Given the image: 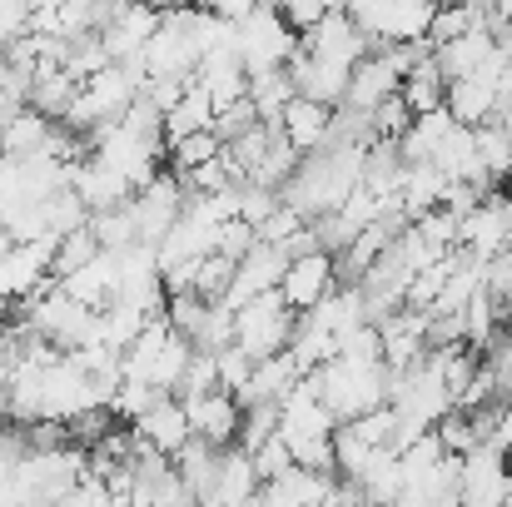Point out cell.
I'll return each instance as SVG.
<instances>
[{
    "instance_id": "60d3db41",
    "label": "cell",
    "mask_w": 512,
    "mask_h": 507,
    "mask_svg": "<svg viewBox=\"0 0 512 507\" xmlns=\"http://www.w3.org/2000/svg\"><path fill=\"white\" fill-rule=\"evenodd\" d=\"M209 314H214V309H209L204 299H194V294H189V299H170V329H174L179 338H189V343L204 334Z\"/></svg>"
},
{
    "instance_id": "d590c367",
    "label": "cell",
    "mask_w": 512,
    "mask_h": 507,
    "mask_svg": "<svg viewBox=\"0 0 512 507\" xmlns=\"http://www.w3.org/2000/svg\"><path fill=\"white\" fill-rule=\"evenodd\" d=\"M309 229V219L299 214V209H289V204H279L264 224H259V244H274V249H289L299 234Z\"/></svg>"
},
{
    "instance_id": "8fae6325",
    "label": "cell",
    "mask_w": 512,
    "mask_h": 507,
    "mask_svg": "<svg viewBox=\"0 0 512 507\" xmlns=\"http://www.w3.org/2000/svg\"><path fill=\"white\" fill-rule=\"evenodd\" d=\"M508 453L503 448H478L463 458V507H508Z\"/></svg>"
},
{
    "instance_id": "836d02e7",
    "label": "cell",
    "mask_w": 512,
    "mask_h": 507,
    "mask_svg": "<svg viewBox=\"0 0 512 507\" xmlns=\"http://www.w3.org/2000/svg\"><path fill=\"white\" fill-rule=\"evenodd\" d=\"M438 443H443L448 458H468V453L483 448V433H478V423H473L468 413H448V418L438 423Z\"/></svg>"
},
{
    "instance_id": "d6986e66",
    "label": "cell",
    "mask_w": 512,
    "mask_h": 507,
    "mask_svg": "<svg viewBox=\"0 0 512 507\" xmlns=\"http://www.w3.org/2000/svg\"><path fill=\"white\" fill-rule=\"evenodd\" d=\"M493 50H498L493 30H473V35H463V40H453V45L433 50V60H438L443 80L453 85V80H468V75H478V70L493 60Z\"/></svg>"
},
{
    "instance_id": "f6af8a7d",
    "label": "cell",
    "mask_w": 512,
    "mask_h": 507,
    "mask_svg": "<svg viewBox=\"0 0 512 507\" xmlns=\"http://www.w3.org/2000/svg\"><path fill=\"white\" fill-rule=\"evenodd\" d=\"M279 204H284V199H279L274 189H259V184H244V189H239V219H244V224H254V229H259Z\"/></svg>"
},
{
    "instance_id": "9a60e30c",
    "label": "cell",
    "mask_w": 512,
    "mask_h": 507,
    "mask_svg": "<svg viewBox=\"0 0 512 507\" xmlns=\"http://www.w3.org/2000/svg\"><path fill=\"white\" fill-rule=\"evenodd\" d=\"M75 194L85 199V209H90V219L95 214H110V209H125L140 189L120 174V169H110V165H100L95 155L85 160V165L75 169Z\"/></svg>"
},
{
    "instance_id": "7c38bea8",
    "label": "cell",
    "mask_w": 512,
    "mask_h": 507,
    "mask_svg": "<svg viewBox=\"0 0 512 507\" xmlns=\"http://www.w3.org/2000/svg\"><path fill=\"white\" fill-rule=\"evenodd\" d=\"M160 25H165V10H150V5H115V20H110V30H105L100 40H105L110 60L125 65V60H140V55L150 50V40L160 35Z\"/></svg>"
},
{
    "instance_id": "52a82bcc",
    "label": "cell",
    "mask_w": 512,
    "mask_h": 507,
    "mask_svg": "<svg viewBox=\"0 0 512 507\" xmlns=\"http://www.w3.org/2000/svg\"><path fill=\"white\" fill-rule=\"evenodd\" d=\"M508 229H512V194H488L463 224H458V249L473 259H498L508 249Z\"/></svg>"
},
{
    "instance_id": "83f0119b",
    "label": "cell",
    "mask_w": 512,
    "mask_h": 507,
    "mask_svg": "<svg viewBox=\"0 0 512 507\" xmlns=\"http://www.w3.org/2000/svg\"><path fill=\"white\" fill-rule=\"evenodd\" d=\"M473 30H488V5H438V15H433V30H428V45L433 50H443V45H453V40H463V35H473Z\"/></svg>"
},
{
    "instance_id": "8d00e7d4",
    "label": "cell",
    "mask_w": 512,
    "mask_h": 507,
    "mask_svg": "<svg viewBox=\"0 0 512 507\" xmlns=\"http://www.w3.org/2000/svg\"><path fill=\"white\" fill-rule=\"evenodd\" d=\"M264 120H259V110H254V100H239V105H229V110H219L214 115V135L224 140V145H234V140H244L249 130H259Z\"/></svg>"
},
{
    "instance_id": "ac0fdd59",
    "label": "cell",
    "mask_w": 512,
    "mask_h": 507,
    "mask_svg": "<svg viewBox=\"0 0 512 507\" xmlns=\"http://www.w3.org/2000/svg\"><path fill=\"white\" fill-rule=\"evenodd\" d=\"M264 493L259 473H254V458L244 448H224L219 453V483H214V498L204 507H249Z\"/></svg>"
},
{
    "instance_id": "ffe728a7",
    "label": "cell",
    "mask_w": 512,
    "mask_h": 507,
    "mask_svg": "<svg viewBox=\"0 0 512 507\" xmlns=\"http://www.w3.org/2000/svg\"><path fill=\"white\" fill-rule=\"evenodd\" d=\"M304 319L334 338H343L348 329H358V324H373V319H368V294H363L358 284H339V294L324 299V304H319L314 314H304Z\"/></svg>"
},
{
    "instance_id": "6da1fadb",
    "label": "cell",
    "mask_w": 512,
    "mask_h": 507,
    "mask_svg": "<svg viewBox=\"0 0 512 507\" xmlns=\"http://www.w3.org/2000/svg\"><path fill=\"white\" fill-rule=\"evenodd\" d=\"M314 383H319V398H324V408L339 418V423H358V418H368V413H378V408H388V393H393V373L378 363V368H363V363H324L319 373H314Z\"/></svg>"
},
{
    "instance_id": "681fc988",
    "label": "cell",
    "mask_w": 512,
    "mask_h": 507,
    "mask_svg": "<svg viewBox=\"0 0 512 507\" xmlns=\"http://www.w3.org/2000/svg\"><path fill=\"white\" fill-rule=\"evenodd\" d=\"M329 507H334V503H329Z\"/></svg>"
},
{
    "instance_id": "5b68a950",
    "label": "cell",
    "mask_w": 512,
    "mask_h": 507,
    "mask_svg": "<svg viewBox=\"0 0 512 507\" xmlns=\"http://www.w3.org/2000/svg\"><path fill=\"white\" fill-rule=\"evenodd\" d=\"M150 80H189L199 75V45H194V10H165L160 35L145 50Z\"/></svg>"
},
{
    "instance_id": "74e56055",
    "label": "cell",
    "mask_w": 512,
    "mask_h": 507,
    "mask_svg": "<svg viewBox=\"0 0 512 507\" xmlns=\"http://www.w3.org/2000/svg\"><path fill=\"white\" fill-rule=\"evenodd\" d=\"M498 314H503V304L483 289L468 309H463V329H468V343H488L493 338V329H498Z\"/></svg>"
},
{
    "instance_id": "7dc6e473",
    "label": "cell",
    "mask_w": 512,
    "mask_h": 507,
    "mask_svg": "<svg viewBox=\"0 0 512 507\" xmlns=\"http://www.w3.org/2000/svg\"><path fill=\"white\" fill-rule=\"evenodd\" d=\"M498 304H512V254H498L488 259V284H483Z\"/></svg>"
},
{
    "instance_id": "4dcf8cb0",
    "label": "cell",
    "mask_w": 512,
    "mask_h": 507,
    "mask_svg": "<svg viewBox=\"0 0 512 507\" xmlns=\"http://www.w3.org/2000/svg\"><path fill=\"white\" fill-rule=\"evenodd\" d=\"M478 160H483V169H488L493 179H508L512 174V125L488 120V125L478 130Z\"/></svg>"
},
{
    "instance_id": "5bb4252c",
    "label": "cell",
    "mask_w": 512,
    "mask_h": 507,
    "mask_svg": "<svg viewBox=\"0 0 512 507\" xmlns=\"http://www.w3.org/2000/svg\"><path fill=\"white\" fill-rule=\"evenodd\" d=\"M279 135H284L304 160H309V155H324V150H334V110H329V105H314V100H294V105L284 110Z\"/></svg>"
},
{
    "instance_id": "7a4b0ae2",
    "label": "cell",
    "mask_w": 512,
    "mask_h": 507,
    "mask_svg": "<svg viewBox=\"0 0 512 507\" xmlns=\"http://www.w3.org/2000/svg\"><path fill=\"white\" fill-rule=\"evenodd\" d=\"M348 15L378 55V50H393V45L428 40L438 5H428V0H358V5H348Z\"/></svg>"
},
{
    "instance_id": "4316f807",
    "label": "cell",
    "mask_w": 512,
    "mask_h": 507,
    "mask_svg": "<svg viewBox=\"0 0 512 507\" xmlns=\"http://www.w3.org/2000/svg\"><path fill=\"white\" fill-rule=\"evenodd\" d=\"M249 100H254L259 120H264L269 130H279V125H284V110L299 100V90H294L289 70H274V75H259V80H249Z\"/></svg>"
},
{
    "instance_id": "30bf717a",
    "label": "cell",
    "mask_w": 512,
    "mask_h": 507,
    "mask_svg": "<svg viewBox=\"0 0 512 507\" xmlns=\"http://www.w3.org/2000/svg\"><path fill=\"white\" fill-rule=\"evenodd\" d=\"M289 80L299 90V100H314V105H329L339 110L348 100V85H353V70L348 65H334V60H319L299 45V55L289 60Z\"/></svg>"
},
{
    "instance_id": "ee69618b",
    "label": "cell",
    "mask_w": 512,
    "mask_h": 507,
    "mask_svg": "<svg viewBox=\"0 0 512 507\" xmlns=\"http://www.w3.org/2000/svg\"><path fill=\"white\" fill-rule=\"evenodd\" d=\"M254 249H259V229H254V224L234 219V224H224V229H219V254H224V259L244 264Z\"/></svg>"
},
{
    "instance_id": "603a6c76",
    "label": "cell",
    "mask_w": 512,
    "mask_h": 507,
    "mask_svg": "<svg viewBox=\"0 0 512 507\" xmlns=\"http://www.w3.org/2000/svg\"><path fill=\"white\" fill-rule=\"evenodd\" d=\"M204 130H214V100H209V90L194 80V85L184 90V100H179L170 115H165V145L174 150L179 140L204 135Z\"/></svg>"
},
{
    "instance_id": "cb8c5ba5",
    "label": "cell",
    "mask_w": 512,
    "mask_h": 507,
    "mask_svg": "<svg viewBox=\"0 0 512 507\" xmlns=\"http://www.w3.org/2000/svg\"><path fill=\"white\" fill-rule=\"evenodd\" d=\"M498 110V85H483V80H453L448 85V115L463 125V130H483Z\"/></svg>"
},
{
    "instance_id": "2e32d148",
    "label": "cell",
    "mask_w": 512,
    "mask_h": 507,
    "mask_svg": "<svg viewBox=\"0 0 512 507\" xmlns=\"http://www.w3.org/2000/svg\"><path fill=\"white\" fill-rule=\"evenodd\" d=\"M403 90V70L388 60V50H378V55H368L358 70H353V85H348V110H358V115H373L388 95H398Z\"/></svg>"
},
{
    "instance_id": "f546056e",
    "label": "cell",
    "mask_w": 512,
    "mask_h": 507,
    "mask_svg": "<svg viewBox=\"0 0 512 507\" xmlns=\"http://www.w3.org/2000/svg\"><path fill=\"white\" fill-rule=\"evenodd\" d=\"M224 155V140L214 135V130H204V135H189V140H179L170 150V174L174 179H184V174H194V169L214 165Z\"/></svg>"
},
{
    "instance_id": "bcb514c9",
    "label": "cell",
    "mask_w": 512,
    "mask_h": 507,
    "mask_svg": "<svg viewBox=\"0 0 512 507\" xmlns=\"http://www.w3.org/2000/svg\"><path fill=\"white\" fill-rule=\"evenodd\" d=\"M55 507H115V498H110V488H105L100 478H85L80 488H70Z\"/></svg>"
},
{
    "instance_id": "e575fe53",
    "label": "cell",
    "mask_w": 512,
    "mask_h": 507,
    "mask_svg": "<svg viewBox=\"0 0 512 507\" xmlns=\"http://www.w3.org/2000/svg\"><path fill=\"white\" fill-rule=\"evenodd\" d=\"M458 224H463V219H453L448 209H433V214H423L413 229H418V239H423L433 254L448 259V254H458Z\"/></svg>"
},
{
    "instance_id": "277c9868",
    "label": "cell",
    "mask_w": 512,
    "mask_h": 507,
    "mask_svg": "<svg viewBox=\"0 0 512 507\" xmlns=\"http://www.w3.org/2000/svg\"><path fill=\"white\" fill-rule=\"evenodd\" d=\"M294 329H299V314L284 304L279 289L264 294V299H254L244 314H234V343H239L254 363L279 358V353L294 343Z\"/></svg>"
},
{
    "instance_id": "44dd1931",
    "label": "cell",
    "mask_w": 512,
    "mask_h": 507,
    "mask_svg": "<svg viewBox=\"0 0 512 507\" xmlns=\"http://www.w3.org/2000/svg\"><path fill=\"white\" fill-rule=\"evenodd\" d=\"M443 194H448V174L438 165H408L403 169V219L418 224L423 214L443 209Z\"/></svg>"
},
{
    "instance_id": "f1b7e54d",
    "label": "cell",
    "mask_w": 512,
    "mask_h": 507,
    "mask_svg": "<svg viewBox=\"0 0 512 507\" xmlns=\"http://www.w3.org/2000/svg\"><path fill=\"white\" fill-rule=\"evenodd\" d=\"M105 249H100V239H95V229L85 224V229H75V234H65L60 239V249H55V269H50V279L55 284H65V279H75L80 269H90L95 259H100Z\"/></svg>"
},
{
    "instance_id": "d4e9b609",
    "label": "cell",
    "mask_w": 512,
    "mask_h": 507,
    "mask_svg": "<svg viewBox=\"0 0 512 507\" xmlns=\"http://www.w3.org/2000/svg\"><path fill=\"white\" fill-rule=\"evenodd\" d=\"M398 95H403V105L413 110V120H418V115H433V110H448V80H443L438 60H433V55L418 60Z\"/></svg>"
},
{
    "instance_id": "f35d334b",
    "label": "cell",
    "mask_w": 512,
    "mask_h": 507,
    "mask_svg": "<svg viewBox=\"0 0 512 507\" xmlns=\"http://www.w3.org/2000/svg\"><path fill=\"white\" fill-rule=\"evenodd\" d=\"M329 10H334V5H324V0H284V5H279L284 25H289L299 40H304V35H314V30L329 20Z\"/></svg>"
},
{
    "instance_id": "9c48e42d",
    "label": "cell",
    "mask_w": 512,
    "mask_h": 507,
    "mask_svg": "<svg viewBox=\"0 0 512 507\" xmlns=\"http://www.w3.org/2000/svg\"><path fill=\"white\" fill-rule=\"evenodd\" d=\"M309 55H319V60H334V65H348V70H358L368 55H373V45H368V35L353 25V15L343 10V5H334L329 10V20L314 30V35H304L299 40Z\"/></svg>"
},
{
    "instance_id": "4fadbf2b",
    "label": "cell",
    "mask_w": 512,
    "mask_h": 507,
    "mask_svg": "<svg viewBox=\"0 0 512 507\" xmlns=\"http://www.w3.org/2000/svg\"><path fill=\"white\" fill-rule=\"evenodd\" d=\"M135 438H140V443H150L155 453H165V458L174 463V458L194 443V428H189L184 403H179V398H160V403L135 423Z\"/></svg>"
},
{
    "instance_id": "d6a6232c",
    "label": "cell",
    "mask_w": 512,
    "mask_h": 507,
    "mask_svg": "<svg viewBox=\"0 0 512 507\" xmlns=\"http://www.w3.org/2000/svg\"><path fill=\"white\" fill-rule=\"evenodd\" d=\"M339 358L343 363H363V368H378L383 363V329L378 324H358L339 338Z\"/></svg>"
},
{
    "instance_id": "c3c4849f",
    "label": "cell",
    "mask_w": 512,
    "mask_h": 507,
    "mask_svg": "<svg viewBox=\"0 0 512 507\" xmlns=\"http://www.w3.org/2000/svg\"><path fill=\"white\" fill-rule=\"evenodd\" d=\"M503 254H512V229H508V249H503Z\"/></svg>"
},
{
    "instance_id": "7402d4cb",
    "label": "cell",
    "mask_w": 512,
    "mask_h": 507,
    "mask_svg": "<svg viewBox=\"0 0 512 507\" xmlns=\"http://www.w3.org/2000/svg\"><path fill=\"white\" fill-rule=\"evenodd\" d=\"M458 130V120L448 115V110H433V115H418L413 125H408V135L398 140V155H403V165H433V155H438V145L448 140Z\"/></svg>"
},
{
    "instance_id": "8992f818",
    "label": "cell",
    "mask_w": 512,
    "mask_h": 507,
    "mask_svg": "<svg viewBox=\"0 0 512 507\" xmlns=\"http://www.w3.org/2000/svg\"><path fill=\"white\" fill-rule=\"evenodd\" d=\"M279 294H284V304H289L299 319H304V314H314L324 299H334V294H339V259H334L329 249L289 259V274H284Z\"/></svg>"
},
{
    "instance_id": "b9f144b4",
    "label": "cell",
    "mask_w": 512,
    "mask_h": 507,
    "mask_svg": "<svg viewBox=\"0 0 512 507\" xmlns=\"http://www.w3.org/2000/svg\"><path fill=\"white\" fill-rule=\"evenodd\" d=\"M254 473H259V483H264V488L294 473V458H289V448H284V438H269V443H264V448L254 453Z\"/></svg>"
},
{
    "instance_id": "ba28073f",
    "label": "cell",
    "mask_w": 512,
    "mask_h": 507,
    "mask_svg": "<svg viewBox=\"0 0 512 507\" xmlns=\"http://www.w3.org/2000/svg\"><path fill=\"white\" fill-rule=\"evenodd\" d=\"M184 413H189V428H194V438L199 443H209V448H239V428H244V408H239V398L234 393H204V398H189L184 403Z\"/></svg>"
},
{
    "instance_id": "e0dca14e",
    "label": "cell",
    "mask_w": 512,
    "mask_h": 507,
    "mask_svg": "<svg viewBox=\"0 0 512 507\" xmlns=\"http://www.w3.org/2000/svg\"><path fill=\"white\" fill-rule=\"evenodd\" d=\"M194 80L209 90L214 115H219V110H229V105H239V100H249V70H244L239 50H219V55L199 60V75H194Z\"/></svg>"
},
{
    "instance_id": "7bdbcfd3",
    "label": "cell",
    "mask_w": 512,
    "mask_h": 507,
    "mask_svg": "<svg viewBox=\"0 0 512 507\" xmlns=\"http://www.w3.org/2000/svg\"><path fill=\"white\" fill-rule=\"evenodd\" d=\"M30 20H35V5H25V0H0V55H5L15 40L30 35Z\"/></svg>"
},
{
    "instance_id": "3957f363",
    "label": "cell",
    "mask_w": 512,
    "mask_h": 507,
    "mask_svg": "<svg viewBox=\"0 0 512 507\" xmlns=\"http://www.w3.org/2000/svg\"><path fill=\"white\" fill-rule=\"evenodd\" d=\"M234 50H239L249 80H259V75L289 70V60L299 55V35L284 25V15L274 5H259L244 25H234Z\"/></svg>"
},
{
    "instance_id": "484cf974",
    "label": "cell",
    "mask_w": 512,
    "mask_h": 507,
    "mask_svg": "<svg viewBox=\"0 0 512 507\" xmlns=\"http://www.w3.org/2000/svg\"><path fill=\"white\" fill-rule=\"evenodd\" d=\"M174 473H179V483L194 493V503L204 507L214 498V483H219V448H209V443H189L179 458H174Z\"/></svg>"
},
{
    "instance_id": "1f68e13d",
    "label": "cell",
    "mask_w": 512,
    "mask_h": 507,
    "mask_svg": "<svg viewBox=\"0 0 512 507\" xmlns=\"http://www.w3.org/2000/svg\"><path fill=\"white\" fill-rule=\"evenodd\" d=\"M269 438H279V403H254L244 408V428H239V448L254 458Z\"/></svg>"
},
{
    "instance_id": "ab89813d",
    "label": "cell",
    "mask_w": 512,
    "mask_h": 507,
    "mask_svg": "<svg viewBox=\"0 0 512 507\" xmlns=\"http://www.w3.org/2000/svg\"><path fill=\"white\" fill-rule=\"evenodd\" d=\"M214 358H219V388L239 398V393L249 388V378H254V358H249L239 343H234V348H224V353H214Z\"/></svg>"
}]
</instances>
